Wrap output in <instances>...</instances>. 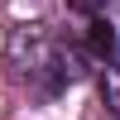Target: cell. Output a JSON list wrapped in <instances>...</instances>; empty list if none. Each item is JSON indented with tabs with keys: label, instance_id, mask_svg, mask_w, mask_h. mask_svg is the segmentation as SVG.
Here are the masks:
<instances>
[{
	"label": "cell",
	"instance_id": "7a4b0ae2",
	"mask_svg": "<svg viewBox=\"0 0 120 120\" xmlns=\"http://www.w3.org/2000/svg\"><path fill=\"white\" fill-rule=\"evenodd\" d=\"M101 96H106V106H111V115H120V67H106V77H101Z\"/></svg>",
	"mask_w": 120,
	"mask_h": 120
},
{
	"label": "cell",
	"instance_id": "6da1fadb",
	"mask_svg": "<svg viewBox=\"0 0 120 120\" xmlns=\"http://www.w3.org/2000/svg\"><path fill=\"white\" fill-rule=\"evenodd\" d=\"M86 48H91L101 63H111V58H115L120 38H115V24H111V19H91V24H86Z\"/></svg>",
	"mask_w": 120,
	"mask_h": 120
},
{
	"label": "cell",
	"instance_id": "3957f363",
	"mask_svg": "<svg viewBox=\"0 0 120 120\" xmlns=\"http://www.w3.org/2000/svg\"><path fill=\"white\" fill-rule=\"evenodd\" d=\"M67 5H72V10H82V15H91V10L101 5V0H67Z\"/></svg>",
	"mask_w": 120,
	"mask_h": 120
}]
</instances>
